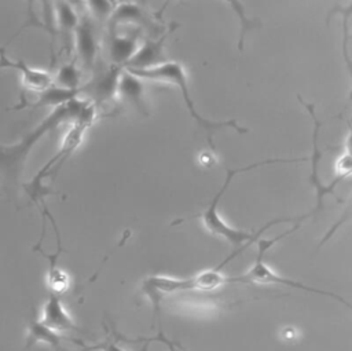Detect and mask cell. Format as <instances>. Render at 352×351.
<instances>
[{
  "instance_id": "cell-12",
  "label": "cell",
  "mask_w": 352,
  "mask_h": 351,
  "mask_svg": "<svg viewBox=\"0 0 352 351\" xmlns=\"http://www.w3.org/2000/svg\"><path fill=\"white\" fill-rule=\"evenodd\" d=\"M54 6H55L54 15H55V22L58 25V32L62 37L63 47L66 48L67 52H70L74 43V33H76L80 18L76 10L72 7V4L67 1H56Z\"/></svg>"
},
{
  "instance_id": "cell-10",
  "label": "cell",
  "mask_w": 352,
  "mask_h": 351,
  "mask_svg": "<svg viewBox=\"0 0 352 351\" xmlns=\"http://www.w3.org/2000/svg\"><path fill=\"white\" fill-rule=\"evenodd\" d=\"M33 249L48 260L47 288H48L50 293L60 296L62 293H65L69 289V286H70V277H69V274L65 270H62L58 266V259H59V256L63 252L62 244H60V238H59V233H58V249H56V252H54L51 255L45 253V251L41 248V241H38V244Z\"/></svg>"
},
{
  "instance_id": "cell-3",
  "label": "cell",
  "mask_w": 352,
  "mask_h": 351,
  "mask_svg": "<svg viewBox=\"0 0 352 351\" xmlns=\"http://www.w3.org/2000/svg\"><path fill=\"white\" fill-rule=\"evenodd\" d=\"M227 263L223 260L219 266L201 271L192 277L175 278L168 275H150L142 282V290L151 300L154 307V315L157 317L160 310V301L162 295L184 292V290H213L219 286L228 284H246L243 277H228L221 273V268Z\"/></svg>"
},
{
  "instance_id": "cell-17",
  "label": "cell",
  "mask_w": 352,
  "mask_h": 351,
  "mask_svg": "<svg viewBox=\"0 0 352 351\" xmlns=\"http://www.w3.org/2000/svg\"><path fill=\"white\" fill-rule=\"evenodd\" d=\"M87 6V8H89V18L96 19L99 22H104V21H110L113 12H114V6L117 3L113 1H87L84 3Z\"/></svg>"
},
{
  "instance_id": "cell-9",
  "label": "cell",
  "mask_w": 352,
  "mask_h": 351,
  "mask_svg": "<svg viewBox=\"0 0 352 351\" xmlns=\"http://www.w3.org/2000/svg\"><path fill=\"white\" fill-rule=\"evenodd\" d=\"M40 322L58 333L66 332V330H80V328L77 326V323L74 322V319L63 306L60 296L52 295V293H50L43 307Z\"/></svg>"
},
{
  "instance_id": "cell-1",
  "label": "cell",
  "mask_w": 352,
  "mask_h": 351,
  "mask_svg": "<svg viewBox=\"0 0 352 351\" xmlns=\"http://www.w3.org/2000/svg\"><path fill=\"white\" fill-rule=\"evenodd\" d=\"M87 99L76 98L66 105L54 109L47 118L40 123L34 129L25 135L18 143L6 146L0 143V171L4 173L10 183H15L23 169L25 161L32 147L51 129L56 128L65 121H74L81 111Z\"/></svg>"
},
{
  "instance_id": "cell-2",
  "label": "cell",
  "mask_w": 352,
  "mask_h": 351,
  "mask_svg": "<svg viewBox=\"0 0 352 351\" xmlns=\"http://www.w3.org/2000/svg\"><path fill=\"white\" fill-rule=\"evenodd\" d=\"M126 72H129L131 74H133L135 77L140 78V80H150V81H161V83H169L177 87V89L182 94V98L184 100V105L190 113V116L192 117V120L197 123L198 127H201L205 132H206V138H208V143L212 149H214V143L212 139V135L217 131H220L221 128H232L239 134H246L249 129L239 125L236 123V120H227V121H210L208 118H204L195 107V103L192 100V98L190 96L188 92V84H187V74L184 72V67L182 63L176 62V61H168V62H161L155 66L151 67H146V69H125Z\"/></svg>"
},
{
  "instance_id": "cell-21",
  "label": "cell",
  "mask_w": 352,
  "mask_h": 351,
  "mask_svg": "<svg viewBox=\"0 0 352 351\" xmlns=\"http://www.w3.org/2000/svg\"><path fill=\"white\" fill-rule=\"evenodd\" d=\"M80 345L84 347L82 351H124L116 341L113 340H103L102 343H98V344H92V345H87L84 343H80Z\"/></svg>"
},
{
  "instance_id": "cell-14",
  "label": "cell",
  "mask_w": 352,
  "mask_h": 351,
  "mask_svg": "<svg viewBox=\"0 0 352 351\" xmlns=\"http://www.w3.org/2000/svg\"><path fill=\"white\" fill-rule=\"evenodd\" d=\"M117 94L122 99L133 105L139 111L146 113V105L143 99V84L140 83V78L135 77L125 69H122L121 72Z\"/></svg>"
},
{
  "instance_id": "cell-13",
  "label": "cell",
  "mask_w": 352,
  "mask_h": 351,
  "mask_svg": "<svg viewBox=\"0 0 352 351\" xmlns=\"http://www.w3.org/2000/svg\"><path fill=\"white\" fill-rule=\"evenodd\" d=\"M81 92L80 89H66V88H60L58 85H51L50 88H47L45 91L40 92L37 99L34 102H21L18 106H15L14 109H25V107H30V109H38V107H60L63 105H66L67 102L76 99L78 96V94Z\"/></svg>"
},
{
  "instance_id": "cell-15",
  "label": "cell",
  "mask_w": 352,
  "mask_h": 351,
  "mask_svg": "<svg viewBox=\"0 0 352 351\" xmlns=\"http://www.w3.org/2000/svg\"><path fill=\"white\" fill-rule=\"evenodd\" d=\"M62 340H66L65 336L60 333L50 329L44 323L40 322V319H30L28 325V336H26V345L25 348H30L36 343H44L50 345L54 351H62L60 343Z\"/></svg>"
},
{
  "instance_id": "cell-16",
  "label": "cell",
  "mask_w": 352,
  "mask_h": 351,
  "mask_svg": "<svg viewBox=\"0 0 352 351\" xmlns=\"http://www.w3.org/2000/svg\"><path fill=\"white\" fill-rule=\"evenodd\" d=\"M81 69L76 63V61H70L67 63H63L55 74V83L60 88L66 89H80V83H81Z\"/></svg>"
},
{
  "instance_id": "cell-11",
  "label": "cell",
  "mask_w": 352,
  "mask_h": 351,
  "mask_svg": "<svg viewBox=\"0 0 352 351\" xmlns=\"http://www.w3.org/2000/svg\"><path fill=\"white\" fill-rule=\"evenodd\" d=\"M139 41L136 34L120 36L111 30L107 40V55L111 66L125 67L139 50Z\"/></svg>"
},
{
  "instance_id": "cell-7",
  "label": "cell",
  "mask_w": 352,
  "mask_h": 351,
  "mask_svg": "<svg viewBox=\"0 0 352 351\" xmlns=\"http://www.w3.org/2000/svg\"><path fill=\"white\" fill-rule=\"evenodd\" d=\"M0 69H15L22 74V84L25 88L34 91V92H43L47 88L52 85V76L47 70L34 69L26 65L23 61H11L7 58L6 48L0 47Z\"/></svg>"
},
{
  "instance_id": "cell-18",
  "label": "cell",
  "mask_w": 352,
  "mask_h": 351,
  "mask_svg": "<svg viewBox=\"0 0 352 351\" xmlns=\"http://www.w3.org/2000/svg\"><path fill=\"white\" fill-rule=\"evenodd\" d=\"M336 173H337L336 178H340L342 180L352 175V156H349L348 153H344L342 156L338 157L336 162Z\"/></svg>"
},
{
  "instance_id": "cell-8",
  "label": "cell",
  "mask_w": 352,
  "mask_h": 351,
  "mask_svg": "<svg viewBox=\"0 0 352 351\" xmlns=\"http://www.w3.org/2000/svg\"><path fill=\"white\" fill-rule=\"evenodd\" d=\"M121 72L122 67L117 66H111L106 70L99 72V74L94 76L85 87H81V92L85 91L88 96L94 100V105L113 99L117 95Z\"/></svg>"
},
{
  "instance_id": "cell-22",
  "label": "cell",
  "mask_w": 352,
  "mask_h": 351,
  "mask_svg": "<svg viewBox=\"0 0 352 351\" xmlns=\"http://www.w3.org/2000/svg\"><path fill=\"white\" fill-rule=\"evenodd\" d=\"M150 340H157V341H161L162 344H165L166 345V348H168V351H182L172 340H169L165 334H164V332H158V334L155 336V337H153V339H150Z\"/></svg>"
},
{
  "instance_id": "cell-20",
  "label": "cell",
  "mask_w": 352,
  "mask_h": 351,
  "mask_svg": "<svg viewBox=\"0 0 352 351\" xmlns=\"http://www.w3.org/2000/svg\"><path fill=\"white\" fill-rule=\"evenodd\" d=\"M352 217V200L348 202V206L345 208V211H344V213L341 215V217L329 228V231L323 235V238H322V241H320V245H323L324 242H327V240L337 231V228L341 226V224H344L346 220H349Z\"/></svg>"
},
{
  "instance_id": "cell-5",
  "label": "cell",
  "mask_w": 352,
  "mask_h": 351,
  "mask_svg": "<svg viewBox=\"0 0 352 351\" xmlns=\"http://www.w3.org/2000/svg\"><path fill=\"white\" fill-rule=\"evenodd\" d=\"M298 98V102L302 105V107L307 109V111L309 113L312 121H314V134H312V145H314V151H312V158H311V176H309V183L312 186V189H315L316 191V205L315 208L308 213L309 217L311 216H315L318 212H320L323 209V197L327 195V194H334V189L336 186L342 182V179L340 178H336L330 184H323L319 179V172H318V168H319V162H320V158H322V153L319 150V146H318V138H319V129L322 127V123L318 120L316 117V113H315V105L314 103H307L305 100L301 99L300 95H297Z\"/></svg>"
},
{
  "instance_id": "cell-4",
  "label": "cell",
  "mask_w": 352,
  "mask_h": 351,
  "mask_svg": "<svg viewBox=\"0 0 352 351\" xmlns=\"http://www.w3.org/2000/svg\"><path fill=\"white\" fill-rule=\"evenodd\" d=\"M278 240H280V237L278 235L276 238L271 240V241H265V240H258L257 244H258V256H257V260L254 262V264L250 267V270H248L245 274H242L243 279L246 284H276V285H286V286H290V288H296V289H300V290H305V292H309V293H316V295H322V296H329L337 301H340L341 304H344L346 308H349L352 311V304L344 299L342 296L334 293V292H330V290H324V289H319V288H314V286H308V285H304L298 281H294V279H290V278H286V277H282L279 274H276L272 268H270L264 262H263V256L265 253V251H268Z\"/></svg>"
},
{
  "instance_id": "cell-19",
  "label": "cell",
  "mask_w": 352,
  "mask_h": 351,
  "mask_svg": "<svg viewBox=\"0 0 352 351\" xmlns=\"http://www.w3.org/2000/svg\"><path fill=\"white\" fill-rule=\"evenodd\" d=\"M351 14H352V6H351V8H348L346 11L342 12V17H344V22H342V54H344V58H345L346 65L349 67V72L352 73V62L348 56V18H349ZM351 99H352V92H351Z\"/></svg>"
},
{
  "instance_id": "cell-6",
  "label": "cell",
  "mask_w": 352,
  "mask_h": 351,
  "mask_svg": "<svg viewBox=\"0 0 352 351\" xmlns=\"http://www.w3.org/2000/svg\"><path fill=\"white\" fill-rule=\"evenodd\" d=\"M73 45L76 48V55L78 56L81 66L87 70H92L98 59L99 41L89 15H84L78 21Z\"/></svg>"
},
{
  "instance_id": "cell-23",
  "label": "cell",
  "mask_w": 352,
  "mask_h": 351,
  "mask_svg": "<svg viewBox=\"0 0 352 351\" xmlns=\"http://www.w3.org/2000/svg\"><path fill=\"white\" fill-rule=\"evenodd\" d=\"M345 153H348L349 156H352V124H351V129L349 134L345 139Z\"/></svg>"
}]
</instances>
